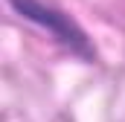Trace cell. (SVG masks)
Here are the masks:
<instances>
[{
    "mask_svg": "<svg viewBox=\"0 0 125 122\" xmlns=\"http://www.w3.org/2000/svg\"><path fill=\"white\" fill-rule=\"evenodd\" d=\"M9 6L15 9L18 18L35 23L38 29H44V32H50L52 41H55L58 47H64L70 55H76L79 61L93 64V61L99 58L90 35L79 26V20H76L70 12H64L58 6L47 3V0H9Z\"/></svg>",
    "mask_w": 125,
    "mask_h": 122,
    "instance_id": "cell-1",
    "label": "cell"
}]
</instances>
